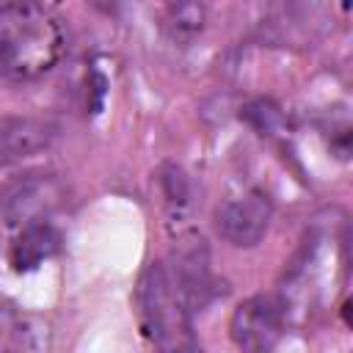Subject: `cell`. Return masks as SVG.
I'll return each mask as SVG.
<instances>
[{"label": "cell", "mask_w": 353, "mask_h": 353, "mask_svg": "<svg viewBox=\"0 0 353 353\" xmlns=\"http://www.w3.org/2000/svg\"><path fill=\"white\" fill-rule=\"evenodd\" d=\"M243 119H245L256 132H262V135H276V132L281 130V124H284L281 110H279L270 99H254V102H248V105L243 108Z\"/></svg>", "instance_id": "12"}, {"label": "cell", "mask_w": 353, "mask_h": 353, "mask_svg": "<svg viewBox=\"0 0 353 353\" xmlns=\"http://www.w3.org/2000/svg\"><path fill=\"white\" fill-rule=\"evenodd\" d=\"M207 22V8L201 3H171L163 8V30L171 41H193Z\"/></svg>", "instance_id": "11"}, {"label": "cell", "mask_w": 353, "mask_h": 353, "mask_svg": "<svg viewBox=\"0 0 353 353\" xmlns=\"http://www.w3.org/2000/svg\"><path fill=\"white\" fill-rule=\"evenodd\" d=\"M138 323L154 353H199L193 314L174 290L165 265L149 262L135 287Z\"/></svg>", "instance_id": "2"}, {"label": "cell", "mask_w": 353, "mask_h": 353, "mask_svg": "<svg viewBox=\"0 0 353 353\" xmlns=\"http://www.w3.org/2000/svg\"><path fill=\"white\" fill-rule=\"evenodd\" d=\"M284 301L279 295L259 292L237 303L229 320V334L240 353H273L284 334Z\"/></svg>", "instance_id": "5"}, {"label": "cell", "mask_w": 353, "mask_h": 353, "mask_svg": "<svg viewBox=\"0 0 353 353\" xmlns=\"http://www.w3.org/2000/svg\"><path fill=\"white\" fill-rule=\"evenodd\" d=\"M66 50L55 14L41 3H0V74L30 80L50 72Z\"/></svg>", "instance_id": "1"}, {"label": "cell", "mask_w": 353, "mask_h": 353, "mask_svg": "<svg viewBox=\"0 0 353 353\" xmlns=\"http://www.w3.org/2000/svg\"><path fill=\"white\" fill-rule=\"evenodd\" d=\"M165 273L190 314L204 312L218 298V279L212 273L207 240L193 229L176 234L171 245V268H165Z\"/></svg>", "instance_id": "3"}, {"label": "cell", "mask_w": 353, "mask_h": 353, "mask_svg": "<svg viewBox=\"0 0 353 353\" xmlns=\"http://www.w3.org/2000/svg\"><path fill=\"white\" fill-rule=\"evenodd\" d=\"M63 196L66 190L52 174H28L11 182L0 190V240L36 221H47V215L61 207Z\"/></svg>", "instance_id": "4"}, {"label": "cell", "mask_w": 353, "mask_h": 353, "mask_svg": "<svg viewBox=\"0 0 353 353\" xmlns=\"http://www.w3.org/2000/svg\"><path fill=\"white\" fill-rule=\"evenodd\" d=\"M157 185H160L168 229L176 232V234L188 232V223H190V215H193V185H190V176L185 174L182 165L163 163L160 171H157Z\"/></svg>", "instance_id": "9"}, {"label": "cell", "mask_w": 353, "mask_h": 353, "mask_svg": "<svg viewBox=\"0 0 353 353\" xmlns=\"http://www.w3.org/2000/svg\"><path fill=\"white\" fill-rule=\"evenodd\" d=\"M55 141V124L30 116L0 119V165H14L44 152Z\"/></svg>", "instance_id": "7"}, {"label": "cell", "mask_w": 353, "mask_h": 353, "mask_svg": "<svg viewBox=\"0 0 353 353\" xmlns=\"http://www.w3.org/2000/svg\"><path fill=\"white\" fill-rule=\"evenodd\" d=\"M61 248V234L50 221H36L19 229L8 243V265L17 273L36 270L44 259H50Z\"/></svg>", "instance_id": "8"}, {"label": "cell", "mask_w": 353, "mask_h": 353, "mask_svg": "<svg viewBox=\"0 0 353 353\" xmlns=\"http://www.w3.org/2000/svg\"><path fill=\"white\" fill-rule=\"evenodd\" d=\"M312 11L314 8H306V6H284V8L273 11L262 22V39L270 44H279V47L312 41L314 39Z\"/></svg>", "instance_id": "10"}, {"label": "cell", "mask_w": 353, "mask_h": 353, "mask_svg": "<svg viewBox=\"0 0 353 353\" xmlns=\"http://www.w3.org/2000/svg\"><path fill=\"white\" fill-rule=\"evenodd\" d=\"M270 221H273V201L265 190L256 188L223 201L215 212L218 234L237 248H254L268 234Z\"/></svg>", "instance_id": "6"}]
</instances>
